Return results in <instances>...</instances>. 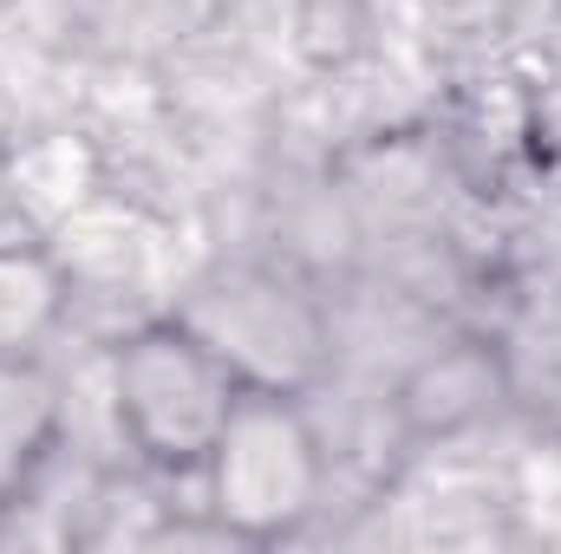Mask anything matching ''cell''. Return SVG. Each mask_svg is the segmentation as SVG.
<instances>
[{"label": "cell", "instance_id": "6da1fadb", "mask_svg": "<svg viewBox=\"0 0 561 554\" xmlns=\"http://www.w3.org/2000/svg\"><path fill=\"white\" fill-rule=\"evenodd\" d=\"M242 392V372L183 313L144 320L112 346V412L157 476H196Z\"/></svg>", "mask_w": 561, "mask_h": 554}, {"label": "cell", "instance_id": "7a4b0ae2", "mask_svg": "<svg viewBox=\"0 0 561 554\" xmlns=\"http://www.w3.org/2000/svg\"><path fill=\"white\" fill-rule=\"evenodd\" d=\"M196 476H203V496L222 535L280 542L327 496V443L313 417L300 412V392L249 385Z\"/></svg>", "mask_w": 561, "mask_h": 554}, {"label": "cell", "instance_id": "3957f363", "mask_svg": "<svg viewBox=\"0 0 561 554\" xmlns=\"http://www.w3.org/2000/svg\"><path fill=\"white\" fill-rule=\"evenodd\" d=\"M183 320L242 372V385L300 392L320 372V353H327L320 313L307 307V293L280 287L275 275L216 280L196 307H183Z\"/></svg>", "mask_w": 561, "mask_h": 554}, {"label": "cell", "instance_id": "277c9868", "mask_svg": "<svg viewBox=\"0 0 561 554\" xmlns=\"http://www.w3.org/2000/svg\"><path fill=\"white\" fill-rule=\"evenodd\" d=\"M66 443V392L33 353H0V516L20 509Z\"/></svg>", "mask_w": 561, "mask_h": 554}, {"label": "cell", "instance_id": "5b68a950", "mask_svg": "<svg viewBox=\"0 0 561 554\" xmlns=\"http://www.w3.org/2000/svg\"><path fill=\"white\" fill-rule=\"evenodd\" d=\"M405 424L419 437H450V430H470L503 405V372L483 346H450L437 359H424L419 372L405 379L399 392Z\"/></svg>", "mask_w": 561, "mask_h": 554}, {"label": "cell", "instance_id": "8992f818", "mask_svg": "<svg viewBox=\"0 0 561 554\" xmlns=\"http://www.w3.org/2000/svg\"><path fill=\"white\" fill-rule=\"evenodd\" d=\"M66 268L33 242H0V353H33L66 320Z\"/></svg>", "mask_w": 561, "mask_h": 554}]
</instances>
